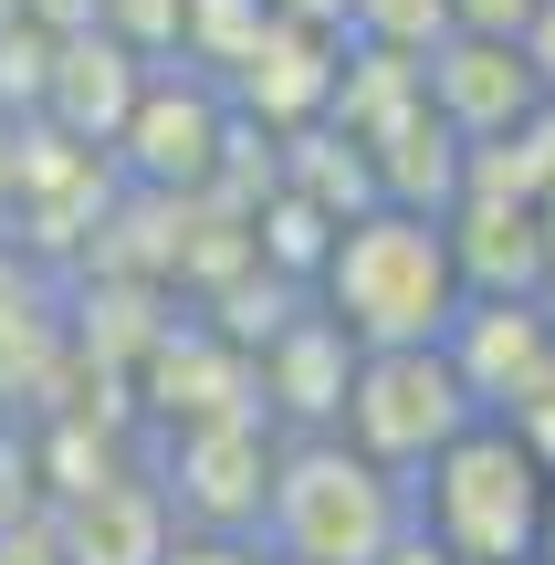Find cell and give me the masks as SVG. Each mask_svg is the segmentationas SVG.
<instances>
[{"mask_svg":"<svg viewBox=\"0 0 555 565\" xmlns=\"http://www.w3.org/2000/svg\"><path fill=\"white\" fill-rule=\"evenodd\" d=\"M305 303L346 345H440L461 315V263L440 210H398V200L346 210L305 273Z\"/></svg>","mask_w":555,"mask_h":565,"instance_id":"cell-1","label":"cell"},{"mask_svg":"<svg viewBox=\"0 0 555 565\" xmlns=\"http://www.w3.org/2000/svg\"><path fill=\"white\" fill-rule=\"evenodd\" d=\"M409 524V482L346 450L335 429H284L263 471V513H252V545L273 565H367L388 534Z\"/></svg>","mask_w":555,"mask_h":565,"instance_id":"cell-2","label":"cell"},{"mask_svg":"<svg viewBox=\"0 0 555 565\" xmlns=\"http://www.w3.org/2000/svg\"><path fill=\"white\" fill-rule=\"evenodd\" d=\"M545 492H555L545 450L514 419H472L409 471V524L451 565H524L545 534Z\"/></svg>","mask_w":555,"mask_h":565,"instance_id":"cell-3","label":"cell"},{"mask_svg":"<svg viewBox=\"0 0 555 565\" xmlns=\"http://www.w3.org/2000/svg\"><path fill=\"white\" fill-rule=\"evenodd\" d=\"M482 408L472 387H461V366L440 356V345H356L346 366V398H335V440L367 450L388 482H409L419 461H430L440 440H461Z\"/></svg>","mask_w":555,"mask_h":565,"instance_id":"cell-4","label":"cell"},{"mask_svg":"<svg viewBox=\"0 0 555 565\" xmlns=\"http://www.w3.org/2000/svg\"><path fill=\"white\" fill-rule=\"evenodd\" d=\"M263 471H273V419L263 408H231V419H189L179 440H168V524L189 534H252V513H263Z\"/></svg>","mask_w":555,"mask_h":565,"instance_id":"cell-5","label":"cell"},{"mask_svg":"<svg viewBox=\"0 0 555 565\" xmlns=\"http://www.w3.org/2000/svg\"><path fill=\"white\" fill-rule=\"evenodd\" d=\"M440 356L461 366L482 419H514V408L535 398V377L555 366V294H461Z\"/></svg>","mask_w":555,"mask_h":565,"instance_id":"cell-6","label":"cell"},{"mask_svg":"<svg viewBox=\"0 0 555 565\" xmlns=\"http://www.w3.org/2000/svg\"><path fill=\"white\" fill-rule=\"evenodd\" d=\"M419 95H430V116L451 126L461 147H493L514 137L524 116H535V63H524V42H493V32H440L430 53H419Z\"/></svg>","mask_w":555,"mask_h":565,"instance_id":"cell-7","label":"cell"},{"mask_svg":"<svg viewBox=\"0 0 555 565\" xmlns=\"http://www.w3.org/2000/svg\"><path fill=\"white\" fill-rule=\"evenodd\" d=\"M137 84H147V53H126L105 21H74V32H53V53H42V105L32 116H53V137L116 147Z\"/></svg>","mask_w":555,"mask_h":565,"instance_id":"cell-8","label":"cell"},{"mask_svg":"<svg viewBox=\"0 0 555 565\" xmlns=\"http://www.w3.org/2000/svg\"><path fill=\"white\" fill-rule=\"evenodd\" d=\"M42 524H53V555L63 565H158L168 534H179L168 503H158V482H137V471H95V482L53 492Z\"/></svg>","mask_w":555,"mask_h":565,"instance_id":"cell-9","label":"cell"},{"mask_svg":"<svg viewBox=\"0 0 555 565\" xmlns=\"http://www.w3.org/2000/svg\"><path fill=\"white\" fill-rule=\"evenodd\" d=\"M346 366H356V345L335 335L314 303H293V315L273 324L263 345H252V408H263L273 429H335Z\"/></svg>","mask_w":555,"mask_h":565,"instance_id":"cell-10","label":"cell"},{"mask_svg":"<svg viewBox=\"0 0 555 565\" xmlns=\"http://www.w3.org/2000/svg\"><path fill=\"white\" fill-rule=\"evenodd\" d=\"M451 32V0H346V42H377V53H430Z\"/></svg>","mask_w":555,"mask_h":565,"instance_id":"cell-11","label":"cell"},{"mask_svg":"<svg viewBox=\"0 0 555 565\" xmlns=\"http://www.w3.org/2000/svg\"><path fill=\"white\" fill-rule=\"evenodd\" d=\"M158 565H273V555L252 545V534H189V524H179V534H168V555H158Z\"/></svg>","mask_w":555,"mask_h":565,"instance_id":"cell-12","label":"cell"},{"mask_svg":"<svg viewBox=\"0 0 555 565\" xmlns=\"http://www.w3.org/2000/svg\"><path fill=\"white\" fill-rule=\"evenodd\" d=\"M535 11H545V0H451V32H493V42H514Z\"/></svg>","mask_w":555,"mask_h":565,"instance_id":"cell-13","label":"cell"},{"mask_svg":"<svg viewBox=\"0 0 555 565\" xmlns=\"http://www.w3.org/2000/svg\"><path fill=\"white\" fill-rule=\"evenodd\" d=\"M514 42H524V63H535V95L555 105V0H545V11H535V21H524V32H514Z\"/></svg>","mask_w":555,"mask_h":565,"instance_id":"cell-14","label":"cell"},{"mask_svg":"<svg viewBox=\"0 0 555 565\" xmlns=\"http://www.w3.org/2000/svg\"><path fill=\"white\" fill-rule=\"evenodd\" d=\"M367 565H451V555H440V545H430L419 524H398V534H388V545H377Z\"/></svg>","mask_w":555,"mask_h":565,"instance_id":"cell-15","label":"cell"},{"mask_svg":"<svg viewBox=\"0 0 555 565\" xmlns=\"http://www.w3.org/2000/svg\"><path fill=\"white\" fill-rule=\"evenodd\" d=\"M263 11H284V21H325V32H346V0H263Z\"/></svg>","mask_w":555,"mask_h":565,"instance_id":"cell-16","label":"cell"},{"mask_svg":"<svg viewBox=\"0 0 555 565\" xmlns=\"http://www.w3.org/2000/svg\"><path fill=\"white\" fill-rule=\"evenodd\" d=\"M11 158H21V116H0V210H11Z\"/></svg>","mask_w":555,"mask_h":565,"instance_id":"cell-17","label":"cell"},{"mask_svg":"<svg viewBox=\"0 0 555 565\" xmlns=\"http://www.w3.org/2000/svg\"><path fill=\"white\" fill-rule=\"evenodd\" d=\"M535 565H555V492H545V534H535Z\"/></svg>","mask_w":555,"mask_h":565,"instance_id":"cell-18","label":"cell"},{"mask_svg":"<svg viewBox=\"0 0 555 565\" xmlns=\"http://www.w3.org/2000/svg\"><path fill=\"white\" fill-rule=\"evenodd\" d=\"M524 565H535V555H524Z\"/></svg>","mask_w":555,"mask_h":565,"instance_id":"cell-19","label":"cell"}]
</instances>
